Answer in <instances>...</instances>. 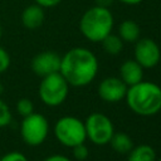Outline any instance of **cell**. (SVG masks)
Here are the masks:
<instances>
[{
  "label": "cell",
  "instance_id": "6da1fadb",
  "mask_svg": "<svg viewBox=\"0 0 161 161\" xmlns=\"http://www.w3.org/2000/svg\"><path fill=\"white\" fill-rule=\"evenodd\" d=\"M98 72V60L87 48H72L60 59L59 73L73 87L91 83Z\"/></svg>",
  "mask_w": 161,
  "mask_h": 161
},
{
  "label": "cell",
  "instance_id": "7a4b0ae2",
  "mask_svg": "<svg viewBox=\"0 0 161 161\" xmlns=\"http://www.w3.org/2000/svg\"><path fill=\"white\" fill-rule=\"evenodd\" d=\"M127 106L140 116H152L161 109V88L152 82H138L126 92Z\"/></svg>",
  "mask_w": 161,
  "mask_h": 161
},
{
  "label": "cell",
  "instance_id": "3957f363",
  "mask_svg": "<svg viewBox=\"0 0 161 161\" xmlns=\"http://www.w3.org/2000/svg\"><path fill=\"white\" fill-rule=\"evenodd\" d=\"M113 28V15L108 8L94 5L79 20V30L91 42H102Z\"/></svg>",
  "mask_w": 161,
  "mask_h": 161
},
{
  "label": "cell",
  "instance_id": "277c9868",
  "mask_svg": "<svg viewBox=\"0 0 161 161\" xmlns=\"http://www.w3.org/2000/svg\"><path fill=\"white\" fill-rule=\"evenodd\" d=\"M42 78L43 79L40 80L38 91L40 101L49 107H57L62 104L67 99L69 92V84L65 78L59 72Z\"/></svg>",
  "mask_w": 161,
  "mask_h": 161
},
{
  "label": "cell",
  "instance_id": "5b68a950",
  "mask_svg": "<svg viewBox=\"0 0 161 161\" xmlns=\"http://www.w3.org/2000/svg\"><path fill=\"white\" fill-rule=\"evenodd\" d=\"M54 135L57 140L67 147H74L75 145L83 143L87 137L84 123L73 116L59 118L54 126Z\"/></svg>",
  "mask_w": 161,
  "mask_h": 161
},
{
  "label": "cell",
  "instance_id": "8992f818",
  "mask_svg": "<svg viewBox=\"0 0 161 161\" xmlns=\"http://www.w3.org/2000/svg\"><path fill=\"white\" fill-rule=\"evenodd\" d=\"M49 133L48 119L36 112H33L25 117L20 123V136L23 141L29 146L42 145Z\"/></svg>",
  "mask_w": 161,
  "mask_h": 161
},
{
  "label": "cell",
  "instance_id": "52a82bcc",
  "mask_svg": "<svg viewBox=\"0 0 161 161\" xmlns=\"http://www.w3.org/2000/svg\"><path fill=\"white\" fill-rule=\"evenodd\" d=\"M87 137L96 145H106L114 133L112 121L102 113H92L87 117L86 123Z\"/></svg>",
  "mask_w": 161,
  "mask_h": 161
},
{
  "label": "cell",
  "instance_id": "ba28073f",
  "mask_svg": "<svg viewBox=\"0 0 161 161\" xmlns=\"http://www.w3.org/2000/svg\"><path fill=\"white\" fill-rule=\"evenodd\" d=\"M161 58V50L157 43L150 38L138 39L135 45V60L142 68L155 67Z\"/></svg>",
  "mask_w": 161,
  "mask_h": 161
},
{
  "label": "cell",
  "instance_id": "9c48e42d",
  "mask_svg": "<svg viewBox=\"0 0 161 161\" xmlns=\"http://www.w3.org/2000/svg\"><path fill=\"white\" fill-rule=\"evenodd\" d=\"M60 57L55 52L52 50H45L38 53L30 63L31 70L39 75V77H45L48 74L59 72L60 68Z\"/></svg>",
  "mask_w": 161,
  "mask_h": 161
},
{
  "label": "cell",
  "instance_id": "30bf717a",
  "mask_svg": "<svg viewBox=\"0 0 161 161\" xmlns=\"http://www.w3.org/2000/svg\"><path fill=\"white\" fill-rule=\"evenodd\" d=\"M127 92V84L117 77H108L104 78L98 87L99 97L109 103H116L125 98Z\"/></svg>",
  "mask_w": 161,
  "mask_h": 161
},
{
  "label": "cell",
  "instance_id": "8fae6325",
  "mask_svg": "<svg viewBox=\"0 0 161 161\" xmlns=\"http://www.w3.org/2000/svg\"><path fill=\"white\" fill-rule=\"evenodd\" d=\"M20 19H21L23 26H25L26 29H30V30L38 29L39 26H42L45 19L44 8H42L38 4H31L23 10Z\"/></svg>",
  "mask_w": 161,
  "mask_h": 161
},
{
  "label": "cell",
  "instance_id": "7c38bea8",
  "mask_svg": "<svg viewBox=\"0 0 161 161\" xmlns=\"http://www.w3.org/2000/svg\"><path fill=\"white\" fill-rule=\"evenodd\" d=\"M121 79L127 86H133L142 80L143 77V68L136 60H126L122 63L119 68Z\"/></svg>",
  "mask_w": 161,
  "mask_h": 161
},
{
  "label": "cell",
  "instance_id": "4fadbf2b",
  "mask_svg": "<svg viewBox=\"0 0 161 161\" xmlns=\"http://www.w3.org/2000/svg\"><path fill=\"white\" fill-rule=\"evenodd\" d=\"M140 26L136 21L133 20H125L121 23L119 28H118V36L123 40V42H137L140 38Z\"/></svg>",
  "mask_w": 161,
  "mask_h": 161
},
{
  "label": "cell",
  "instance_id": "5bb4252c",
  "mask_svg": "<svg viewBox=\"0 0 161 161\" xmlns=\"http://www.w3.org/2000/svg\"><path fill=\"white\" fill-rule=\"evenodd\" d=\"M108 143H111L112 148L116 152H118V153H127L133 147V143H132L131 137L127 133H123V132L113 133V136L111 137V140H109Z\"/></svg>",
  "mask_w": 161,
  "mask_h": 161
},
{
  "label": "cell",
  "instance_id": "9a60e30c",
  "mask_svg": "<svg viewBox=\"0 0 161 161\" xmlns=\"http://www.w3.org/2000/svg\"><path fill=\"white\" fill-rule=\"evenodd\" d=\"M127 161H156V153L151 146L140 145L135 148L132 147Z\"/></svg>",
  "mask_w": 161,
  "mask_h": 161
},
{
  "label": "cell",
  "instance_id": "2e32d148",
  "mask_svg": "<svg viewBox=\"0 0 161 161\" xmlns=\"http://www.w3.org/2000/svg\"><path fill=\"white\" fill-rule=\"evenodd\" d=\"M102 44H103V49L111 55L118 54L123 48V40L118 35H114L112 33H109L106 38H103Z\"/></svg>",
  "mask_w": 161,
  "mask_h": 161
},
{
  "label": "cell",
  "instance_id": "e0dca14e",
  "mask_svg": "<svg viewBox=\"0 0 161 161\" xmlns=\"http://www.w3.org/2000/svg\"><path fill=\"white\" fill-rule=\"evenodd\" d=\"M16 111L20 116L25 117L34 112V104L29 98H20L16 103Z\"/></svg>",
  "mask_w": 161,
  "mask_h": 161
},
{
  "label": "cell",
  "instance_id": "ac0fdd59",
  "mask_svg": "<svg viewBox=\"0 0 161 161\" xmlns=\"http://www.w3.org/2000/svg\"><path fill=\"white\" fill-rule=\"evenodd\" d=\"M11 122V111L9 108V106L0 99V128L8 126Z\"/></svg>",
  "mask_w": 161,
  "mask_h": 161
},
{
  "label": "cell",
  "instance_id": "d6986e66",
  "mask_svg": "<svg viewBox=\"0 0 161 161\" xmlns=\"http://www.w3.org/2000/svg\"><path fill=\"white\" fill-rule=\"evenodd\" d=\"M72 148H73V156H74L77 160H79V161L86 160V158L88 157V155H89L88 148H87V146H84V143L75 145V146L72 147Z\"/></svg>",
  "mask_w": 161,
  "mask_h": 161
},
{
  "label": "cell",
  "instance_id": "ffe728a7",
  "mask_svg": "<svg viewBox=\"0 0 161 161\" xmlns=\"http://www.w3.org/2000/svg\"><path fill=\"white\" fill-rule=\"evenodd\" d=\"M10 67V55L8 50H5L3 47H0V74L6 72Z\"/></svg>",
  "mask_w": 161,
  "mask_h": 161
},
{
  "label": "cell",
  "instance_id": "44dd1931",
  "mask_svg": "<svg viewBox=\"0 0 161 161\" xmlns=\"http://www.w3.org/2000/svg\"><path fill=\"white\" fill-rule=\"evenodd\" d=\"M0 161H28L26 156L19 151H11V152H8L5 153Z\"/></svg>",
  "mask_w": 161,
  "mask_h": 161
},
{
  "label": "cell",
  "instance_id": "7402d4cb",
  "mask_svg": "<svg viewBox=\"0 0 161 161\" xmlns=\"http://www.w3.org/2000/svg\"><path fill=\"white\" fill-rule=\"evenodd\" d=\"M34 1H35V4L40 5L42 8H54L62 0H34Z\"/></svg>",
  "mask_w": 161,
  "mask_h": 161
},
{
  "label": "cell",
  "instance_id": "603a6c76",
  "mask_svg": "<svg viewBox=\"0 0 161 161\" xmlns=\"http://www.w3.org/2000/svg\"><path fill=\"white\" fill-rule=\"evenodd\" d=\"M44 161H70V160L63 155H52V156H48L47 158H44Z\"/></svg>",
  "mask_w": 161,
  "mask_h": 161
},
{
  "label": "cell",
  "instance_id": "cb8c5ba5",
  "mask_svg": "<svg viewBox=\"0 0 161 161\" xmlns=\"http://www.w3.org/2000/svg\"><path fill=\"white\" fill-rule=\"evenodd\" d=\"M113 3V0H96V5L102 8H109V5Z\"/></svg>",
  "mask_w": 161,
  "mask_h": 161
},
{
  "label": "cell",
  "instance_id": "d4e9b609",
  "mask_svg": "<svg viewBox=\"0 0 161 161\" xmlns=\"http://www.w3.org/2000/svg\"><path fill=\"white\" fill-rule=\"evenodd\" d=\"M118 1H121L123 4H127V5H137L143 0H118Z\"/></svg>",
  "mask_w": 161,
  "mask_h": 161
},
{
  "label": "cell",
  "instance_id": "484cf974",
  "mask_svg": "<svg viewBox=\"0 0 161 161\" xmlns=\"http://www.w3.org/2000/svg\"><path fill=\"white\" fill-rule=\"evenodd\" d=\"M3 92H4V86H3L1 83H0V94H1Z\"/></svg>",
  "mask_w": 161,
  "mask_h": 161
},
{
  "label": "cell",
  "instance_id": "4316f807",
  "mask_svg": "<svg viewBox=\"0 0 161 161\" xmlns=\"http://www.w3.org/2000/svg\"><path fill=\"white\" fill-rule=\"evenodd\" d=\"M1 35H3V28H1V24H0V39H1Z\"/></svg>",
  "mask_w": 161,
  "mask_h": 161
},
{
  "label": "cell",
  "instance_id": "83f0119b",
  "mask_svg": "<svg viewBox=\"0 0 161 161\" xmlns=\"http://www.w3.org/2000/svg\"><path fill=\"white\" fill-rule=\"evenodd\" d=\"M157 161H161V158H158V160H157Z\"/></svg>",
  "mask_w": 161,
  "mask_h": 161
}]
</instances>
